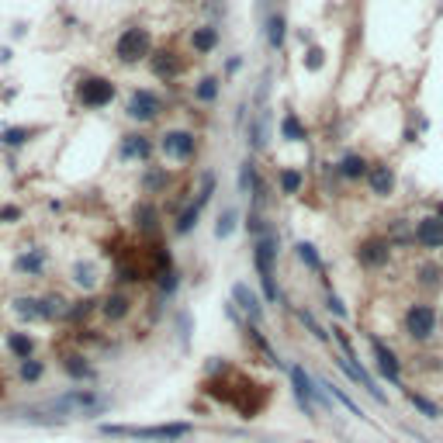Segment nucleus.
<instances>
[{
  "mask_svg": "<svg viewBox=\"0 0 443 443\" xmlns=\"http://www.w3.org/2000/svg\"><path fill=\"white\" fill-rule=\"evenodd\" d=\"M391 239H384V236H367L360 246H356V260L360 266H367V270H381V266L391 260Z\"/></svg>",
  "mask_w": 443,
  "mask_h": 443,
  "instance_id": "7",
  "label": "nucleus"
},
{
  "mask_svg": "<svg viewBox=\"0 0 443 443\" xmlns=\"http://www.w3.org/2000/svg\"><path fill=\"white\" fill-rule=\"evenodd\" d=\"M149 149H153V146H149L146 135H125L121 156H125V160H135V156H139V160H149Z\"/></svg>",
  "mask_w": 443,
  "mask_h": 443,
  "instance_id": "22",
  "label": "nucleus"
},
{
  "mask_svg": "<svg viewBox=\"0 0 443 443\" xmlns=\"http://www.w3.org/2000/svg\"><path fill=\"white\" fill-rule=\"evenodd\" d=\"M125 111H128L132 121H153V118H160L163 100H160V93H153V90H132Z\"/></svg>",
  "mask_w": 443,
  "mask_h": 443,
  "instance_id": "8",
  "label": "nucleus"
},
{
  "mask_svg": "<svg viewBox=\"0 0 443 443\" xmlns=\"http://www.w3.org/2000/svg\"><path fill=\"white\" fill-rule=\"evenodd\" d=\"M319 381H322V388H326V391H329V395H333L340 405H347V409H350V416H356V419H367V416H363V409L356 405V402L347 395V391H343V388H340V384H333V381H326V377H319Z\"/></svg>",
  "mask_w": 443,
  "mask_h": 443,
  "instance_id": "23",
  "label": "nucleus"
},
{
  "mask_svg": "<svg viewBox=\"0 0 443 443\" xmlns=\"http://www.w3.org/2000/svg\"><path fill=\"white\" fill-rule=\"evenodd\" d=\"M232 301H236V305H239V308L253 319V322H260V319H264V301L257 298V291H253L250 284H236V287H232Z\"/></svg>",
  "mask_w": 443,
  "mask_h": 443,
  "instance_id": "12",
  "label": "nucleus"
},
{
  "mask_svg": "<svg viewBox=\"0 0 443 443\" xmlns=\"http://www.w3.org/2000/svg\"><path fill=\"white\" fill-rule=\"evenodd\" d=\"M301 183H305V177H301V170H280V194H298L301 190Z\"/></svg>",
  "mask_w": 443,
  "mask_h": 443,
  "instance_id": "32",
  "label": "nucleus"
},
{
  "mask_svg": "<svg viewBox=\"0 0 443 443\" xmlns=\"http://www.w3.org/2000/svg\"><path fill=\"white\" fill-rule=\"evenodd\" d=\"M211 194H215V177H211V174H204V180H201V190H197V204L204 208V204L211 201Z\"/></svg>",
  "mask_w": 443,
  "mask_h": 443,
  "instance_id": "36",
  "label": "nucleus"
},
{
  "mask_svg": "<svg viewBox=\"0 0 443 443\" xmlns=\"http://www.w3.org/2000/svg\"><path fill=\"white\" fill-rule=\"evenodd\" d=\"M305 443H312V440H305Z\"/></svg>",
  "mask_w": 443,
  "mask_h": 443,
  "instance_id": "43",
  "label": "nucleus"
},
{
  "mask_svg": "<svg viewBox=\"0 0 443 443\" xmlns=\"http://www.w3.org/2000/svg\"><path fill=\"white\" fill-rule=\"evenodd\" d=\"M215 45H218V28L215 24H201V28L190 31V49L194 52H211Z\"/></svg>",
  "mask_w": 443,
  "mask_h": 443,
  "instance_id": "17",
  "label": "nucleus"
},
{
  "mask_svg": "<svg viewBox=\"0 0 443 443\" xmlns=\"http://www.w3.org/2000/svg\"><path fill=\"white\" fill-rule=\"evenodd\" d=\"M298 315H301V322H305V326L312 329V336H315V340H322V343L329 340V333H326V329H322V326H319V322H315V319L308 315V312H298Z\"/></svg>",
  "mask_w": 443,
  "mask_h": 443,
  "instance_id": "37",
  "label": "nucleus"
},
{
  "mask_svg": "<svg viewBox=\"0 0 443 443\" xmlns=\"http://www.w3.org/2000/svg\"><path fill=\"white\" fill-rule=\"evenodd\" d=\"M7 354L14 356L17 363L31 360L35 356V336H28V333H7Z\"/></svg>",
  "mask_w": 443,
  "mask_h": 443,
  "instance_id": "16",
  "label": "nucleus"
},
{
  "mask_svg": "<svg viewBox=\"0 0 443 443\" xmlns=\"http://www.w3.org/2000/svg\"><path fill=\"white\" fill-rule=\"evenodd\" d=\"M236 222H239V211H236V208H225V211L218 215V222H215V236H218V239H229V236L236 232Z\"/></svg>",
  "mask_w": 443,
  "mask_h": 443,
  "instance_id": "29",
  "label": "nucleus"
},
{
  "mask_svg": "<svg viewBox=\"0 0 443 443\" xmlns=\"http://www.w3.org/2000/svg\"><path fill=\"white\" fill-rule=\"evenodd\" d=\"M340 174L347 180H360L370 174V163L363 160V156H356V153H347L343 160H340Z\"/></svg>",
  "mask_w": 443,
  "mask_h": 443,
  "instance_id": "21",
  "label": "nucleus"
},
{
  "mask_svg": "<svg viewBox=\"0 0 443 443\" xmlns=\"http://www.w3.org/2000/svg\"><path fill=\"white\" fill-rule=\"evenodd\" d=\"M17 377H21L24 384H38V381L45 377V363L35 360V356H31V360H21V363H17Z\"/></svg>",
  "mask_w": 443,
  "mask_h": 443,
  "instance_id": "24",
  "label": "nucleus"
},
{
  "mask_svg": "<svg viewBox=\"0 0 443 443\" xmlns=\"http://www.w3.org/2000/svg\"><path fill=\"white\" fill-rule=\"evenodd\" d=\"M77 100L90 107V111H97V107H107L111 100H114V84L107 80V77H84L80 84H77Z\"/></svg>",
  "mask_w": 443,
  "mask_h": 443,
  "instance_id": "6",
  "label": "nucleus"
},
{
  "mask_svg": "<svg viewBox=\"0 0 443 443\" xmlns=\"http://www.w3.org/2000/svg\"><path fill=\"white\" fill-rule=\"evenodd\" d=\"M305 66H308V70H319V66H322V49H308Z\"/></svg>",
  "mask_w": 443,
  "mask_h": 443,
  "instance_id": "41",
  "label": "nucleus"
},
{
  "mask_svg": "<svg viewBox=\"0 0 443 443\" xmlns=\"http://www.w3.org/2000/svg\"><path fill=\"white\" fill-rule=\"evenodd\" d=\"M402 395H405V398H409V402L419 409V416H426V419H443V409L437 405V402H433V398H426L423 391H412V388H405Z\"/></svg>",
  "mask_w": 443,
  "mask_h": 443,
  "instance_id": "20",
  "label": "nucleus"
},
{
  "mask_svg": "<svg viewBox=\"0 0 443 443\" xmlns=\"http://www.w3.org/2000/svg\"><path fill=\"white\" fill-rule=\"evenodd\" d=\"M28 139H31V128H3V132H0V142H3V146H10V149L24 146Z\"/></svg>",
  "mask_w": 443,
  "mask_h": 443,
  "instance_id": "34",
  "label": "nucleus"
},
{
  "mask_svg": "<svg viewBox=\"0 0 443 443\" xmlns=\"http://www.w3.org/2000/svg\"><path fill=\"white\" fill-rule=\"evenodd\" d=\"M416 280H419V287H440V280H443V266L440 264H423L419 270H416Z\"/></svg>",
  "mask_w": 443,
  "mask_h": 443,
  "instance_id": "26",
  "label": "nucleus"
},
{
  "mask_svg": "<svg viewBox=\"0 0 443 443\" xmlns=\"http://www.w3.org/2000/svg\"><path fill=\"white\" fill-rule=\"evenodd\" d=\"M197 218H201V204L194 201V204H187V208L180 211V218H177V225H174V232H177V236H187V232L197 225Z\"/></svg>",
  "mask_w": 443,
  "mask_h": 443,
  "instance_id": "28",
  "label": "nucleus"
},
{
  "mask_svg": "<svg viewBox=\"0 0 443 443\" xmlns=\"http://www.w3.org/2000/svg\"><path fill=\"white\" fill-rule=\"evenodd\" d=\"M367 183H370L374 197H391L395 194V170L388 163H374L370 174H367Z\"/></svg>",
  "mask_w": 443,
  "mask_h": 443,
  "instance_id": "11",
  "label": "nucleus"
},
{
  "mask_svg": "<svg viewBox=\"0 0 443 443\" xmlns=\"http://www.w3.org/2000/svg\"><path fill=\"white\" fill-rule=\"evenodd\" d=\"M135 225H139L142 232H156V225H160V211H156L153 204H139V208H135Z\"/></svg>",
  "mask_w": 443,
  "mask_h": 443,
  "instance_id": "27",
  "label": "nucleus"
},
{
  "mask_svg": "<svg viewBox=\"0 0 443 443\" xmlns=\"http://www.w3.org/2000/svg\"><path fill=\"white\" fill-rule=\"evenodd\" d=\"M100 437H118V440H160V443H174V440H183L194 433L190 423H160V426H97Z\"/></svg>",
  "mask_w": 443,
  "mask_h": 443,
  "instance_id": "1",
  "label": "nucleus"
},
{
  "mask_svg": "<svg viewBox=\"0 0 443 443\" xmlns=\"http://www.w3.org/2000/svg\"><path fill=\"white\" fill-rule=\"evenodd\" d=\"M149 52H153V35L146 28H125L114 42V56L125 66H132L139 59H149Z\"/></svg>",
  "mask_w": 443,
  "mask_h": 443,
  "instance_id": "4",
  "label": "nucleus"
},
{
  "mask_svg": "<svg viewBox=\"0 0 443 443\" xmlns=\"http://www.w3.org/2000/svg\"><path fill=\"white\" fill-rule=\"evenodd\" d=\"M14 312L21 315V319H28V322H49V315H45V298H14Z\"/></svg>",
  "mask_w": 443,
  "mask_h": 443,
  "instance_id": "14",
  "label": "nucleus"
},
{
  "mask_svg": "<svg viewBox=\"0 0 443 443\" xmlns=\"http://www.w3.org/2000/svg\"><path fill=\"white\" fill-rule=\"evenodd\" d=\"M167 183H170V177H167L163 170H156V174L146 177V190H160V187H167Z\"/></svg>",
  "mask_w": 443,
  "mask_h": 443,
  "instance_id": "38",
  "label": "nucleus"
},
{
  "mask_svg": "<svg viewBox=\"0 0 443 443\" xmlns=\"http://www.w3.org/2000/svg\"><path fill=\"white\" fill-rule=\"evenodd\" d=\"M63 370H66V377L70 381H93V367L87 363V356L84 354H66L63 356Z\"/></svg>",
  "mask_w": 443,
  "mask_h": 443,
  "instance_id": "15",
  "label": "nucleus"
},
{
  "mask_svg": "<svg viewBox=\"0 0 443 443\" xmlns=\"http://www.w3.org/2000/svg\"><path fill=\"white\" fill-rule=\"evenodd\" d=\"M416 243L423 250H443V218L440 215H423L416 222Z\"/></svg>",
  "mask_w": 443,
  "mask_h": 443,
  "instance_id": "10",
  "label": "nucleus"
},
{
  "mask_svg": "<svg viewBox=\"0 0 443 443\" xmlns=\"http://www.w3.org/2000/svg\"><path fill=\"white\" fill-rule=\"evenodd\" d=\"M100 315H104L107 322H125V319L132 315V298L121 294V291L107 294V298L100 301Z\"/></svg>",
  "mask_w": 443,
  "mask_h": 443,
  "instance_id": "13",
  "label": "nucleus"
},
{
  "mask_svg": "<svg viewBox=\"0 0 443 443\" xmlns=\"http://www.w3.org/2000/svg\"><path fill=\"white\" fill-rule=\"evenodd\" d=\"M326 305H329V312H333L336 319H347V305H343L336 294H329V298H326Z\"/></svg>",
  "mask_w": 443,
  "mask_h": 443,
  "instance_id": "40",
  "label": "nucleus"
},
{
  "mask_svg": "<svg viewBox=\"0 0 443 443\" xmlns=\"http://www.w3.org/2000/svg\"><path fill=\"white\" fill-rule=\"evenodd\" d=\"M14 266H17V273L38 277V273L45 270V253H42V250H24V253L14 260Z\"/></svg>",
  "mask_w": 443,
  "mask_h": 443,
  "instance_id": "19",
  "label": "nucleus"
},
{
  "mask_svg": "<svg viewBox=\"0 0 443 443\" xmlns=\"http://www.w3.org/2000/svg\"><path fill=\"white\" fill-rule=\"evenodd\" d=\"M437 308L430 301H412L402 315V326H405V336L412 343H430L437 336Z\"/></svg>",
  "mask_w": 443,
  "mask_h": 443,
  "instance_id": "2",
  "label": "nucleus"
},
{
  "mask_svg": "<svg viewBox=\"0 0 443 443\" xmlns=\"http://www.w3.org/2000/svg\"><path fill=\"white\" fill-rule=\"evenodd\" d=\"M294 253H298V260L308 266V270L322 273V257L315 253V246H312V243H298V246H294Z\"/></svg>",
  "mask_w": 443,
  "mask_h": 443,
  "instance_id": "31",
  "label": "nucleus"
},
{
  "mask_svg": "<svg viewBox=\"0 0 443 443\" xmlns=\"http://www.w3.org/2000/svg\"><path fill=\"white\" fill-rule=\"evenodd\" d=\"M370 356H374V367L381 370V377L388 384H395V388L405 391V384H402V360H398V354L381 336H370Z\"/></svg>",
  "mask_w": 443,
  "mask_h": 443,
  "instance_id": "5",
  "label": "nucleus"
},
{
  "mask_svg": "<svg viewBox=\"0 0 443 443\" xmlns=\"http://www.w3.org/2000/svg\"><path fill=\"white\" fill-rule=\"evenodd\" d=\"M253 264L260 273V284H264V298L266 301H277V284H273V264H277V236L266 232L253 243Z\"/></svg>",
  "mask_w": 443,
  "mask_h": 443,
  "instance_id": "3",
  "label": "nucleus"
},
{
  "mask_svg": "<svg viewBox=\"0 0 443 443\" xmlns=\"http://www.w3.org/2000/svg\"><path fill=\"white\" fill-rule=\"evenodd\" d=\"M194 97H197V100H204V104H211V100L218 97V80H215V77L201 80V84H197V90H194Z\"/></svg>",
  "mask_w": 443,
  "mask_h": 443,
  "instance_id": "35",
  "label": "nucleus"
},
{
  "mask_svg": "<svg viewBox=\"0 0 443 443\" xmlns=\"http://www.w3.org/2000/svg\"><path fill=\"white\" fill-rule=\"evenodd\" d=\"M284 28H287L284 14H270L266 17V42H270V49H280L284 45Z\"/></svg>",
  "mask_w": 443,
  "mask_h": 443,
  "instance_id": "25",
  "label": "nucleus"
},
{
  "mask_svg": "<svg viewBox=\"0 0 443 443\" xmlns=\"http://www.w3.org/2000/svg\"><path fill=\"white\" fill-rule=\"evenodd\" d=\"M153 73H156L160 80H174V77H180L177 52H156V56H153Z\"/></svg>",
  "mask_w": 443,
  "mask_h": 443,
  "instance_id": "18",
  "label": "nucleus"
},
{
  "mask_svg": "<svg viewBox=\"0 0 443 443\" xmlns=\"http://www.w3.org/2000/svg\"><path fill=\"white\" fill-rule=\"evenodd\" d=\"M160 291H163V294H174V291H177V273H174V270L160 277Z\"/></svg>",
  "mask_w": 443,
  "mask_h": 443,
  "instance_id": "39",
  "label": "nucleus"
},
{
  "mask_svg": "<svg viewBox=\"0 0 443 443\" xmlns=\"http://www.w3.org/2000/svg\"><path fill=\"white\" fill-rule=\"evenodd\" d=\"M280 135L291 139V142H301V139H305V128H301V121H298L294 114H284V121H280Z\"/></svg>",
  "mask_w": 443,
  "mask_h": 443,
  "instance_id": "33",
  "label": "nucleus"
},
{
  "mask_svg": "<svg viewBox=\"0 0 443 443\" xmlns=\"http://www.w3.org/2000/svg\"><path fill=\"white\" fill-rule=\"evenodd\" d=\"M70 277H73V284H77V287H84V291H90V287L97 284V266H93V264H77V266H73V273H70Z\"/></svg>",
  "mask_w": 443,
  "mask_h": 443,
  "instance_id": "30",
  "label": "nucleus"
},
{
  "mask_svg": "<svg viewBox=\"0 0 443 443\" xmlns=\"http://www.w3.org/2000/svg\"><path fill=\"white\" fill-rule=\"evenodd\" d=\"M160 149H163L170 160H190V156L197 153V139H194V132L174 128V132H163V135H160Z\"/></svg>",
  "mask_w": 443,
  "mask_h": 443,
  "instance_id": "9",
  "label": "nucleus"
},
{
  "mask_svg": "<svg viewBox=\"0 0 443 443\" xmlns=\"http://www.w3.org/2000/svg\"><path fill=\"white\" fill-rule=\"evenodd\" d=\"M17 218H21V208H14V204L0 208V222H17Z\"/></svg>",
  "mask_w": 443,
  "mask_h": 443,
  "instance_id": "42",
  "label": "nucleus"
}]
</instances>
